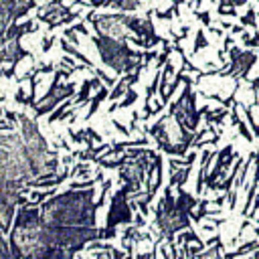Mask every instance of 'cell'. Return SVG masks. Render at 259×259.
<instances>
[{"instance_id":"6da1fadb","label":"cell","mask_w":259,"mask_h":259,"mask_svg":"<svg viewBox=\"0 0 259 259\" xmlns=\"http://www.w3.org/2000/svg\"><path fill=\"white\" fill-rule=\"evenodd\" d=\"M103 8H113L115 12H136L140 8V0H103Z\"/></svg>"},{"instance_id":"7a4b0ae2","label":"cell","mask_w":259,"mask_h":259,"mask_svg":"<svg viewBox=\"0 0 259 259\" xmlns=\"http://www.w3.org/2000/svg\"><path fill=\"white\" fill-rule=\"evenodd\" d=\"M241 22L245 24V26H257V12L253 10V8H249L247 12H245V16H241Z\"/></svg>"},{"instance_id":"3957f363","label":"cell","mask_w":259,"mask_h":259,"mask_svg":"<svg viewBox=\"0 0 259 259\" xmlns=\"http://www.w3.org/2000/svg\"><path fill=\"white\" fill-rule=\"evenodd\" d=\"M243 40H245L247 47H259V34H257V32H255L253 36H249V32H245V34H243Z\"/></svg>"},{"instance_id":"277c9868","label":"cell","mask_w":259,"mask_h":259,"mask_svg":"<svg viewBox=\"0 0 259 259\" xmlns=\"http://www.w3.org/2000/svg\"><path fill=\"white\" fill-rule=\"evenodd\" d=\"M206 45V38H204V32L202 30H198V34H196V45H194V49L198 51L200 47H204Z\"/></svg>"}]
</instances>
